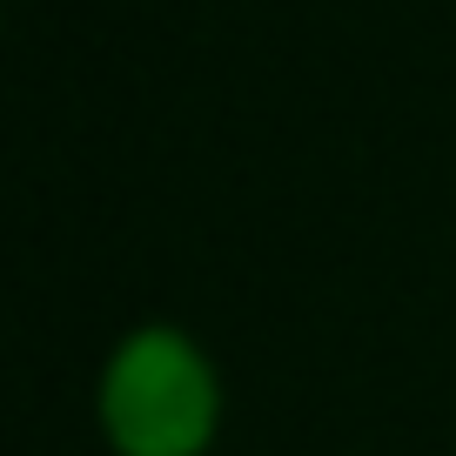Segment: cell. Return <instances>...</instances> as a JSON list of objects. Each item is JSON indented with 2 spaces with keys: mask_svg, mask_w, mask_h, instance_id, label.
<instances>
[{
  "mask_svg": "<svg viewBox=\"0 0 456 456\" xmlns=\"http://www.w3.org/2000/svg\"><path fill=\"white\" fill-rule=\"evenodd\" d=\"M101 410H108V429L128 456H188L215 423L208 362L175 329H142L108 362Z\"/></svg>",
  "mask_w": 456,
  "mask_h": 456,
  "instance_id": "cell-1",
  "label": "cell"
}]
</instances>
